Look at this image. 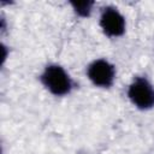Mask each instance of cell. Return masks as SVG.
Instances as JSON below:
<instances>
[{
    "instance_id": "obj_4",
    "label": "cell",
    "mask_w": 154,
    "mask_h": 154,
    "mask_svg": "<svg viewBox=\"0 0 154 154\" xmlns=\"http://www.w3.org/2000/svg\"><path fill=\"white\" fill-rule=\"evenodd\" d=\"M100 25L105 34L108 36H119L125 30V20L124 17L112 7L105 8V11L101 14Z\"/></svg>"
},
{
    "instance_id": "obj_5",
    "label": "cell",
    "mask_w": 154,
    "mask_h": 154,
    "mask_svg": "<svg viewBox=\"0 0 154 154\" xmlns=\"http://www.w3.org/2000/svg\"><path fill=\"white\" fill-rule=\"evenodd\" d=\"M93 2L90 1H83V2H72L73 8L76 10V12L81 16H88L90 12Z\"/></svg>"
},
{
    "instance_id": "obj_1",
    "label": "cell",
    "mask_w": 154,
    "mask_h": 154,
    "mask_svg": "<svg viewBox=\"0 0 154 154\" xmlns=\"http://www.w3.org/2000/svg\"><path fill=\"white\" fill-rule=\"evenodd\" d=\"M42 82L54 95L67 94L71 89V81L67 73L58 65H51L45 70Z\"/></svg>"
},
{
    "instance_id": "obj_3",
    "label": "cell",
    "mask_w": 154,
    "mask_h": 154,
    "mask_svg": "<svg viewBox=\"0 0 154 154\" xmlns=\"http://www.w3.org/2000/svg\"><path fill=\"white\" fill-rule=\"evenodd\" d=\"M88 77L99 87H109L114 79V69L106 60H96L88 69Z\"/></svg>"
},
{
    "instance_id": "obj_2",
    "label": "cell",
    "mask_w": 154,
    "mask_h": 154,
    "mask_svg": "<svg viewBox=\"0 0 154 154\" xmlns=\"http://www.w3.org/2000/svg\"><path fill=\"white\" fill-rule=\"evenodd\" d=\"M129 97L140 108H150L154 106V88L143 78L136 79L129 88Z\"/></svg>"
}]
</instances>
